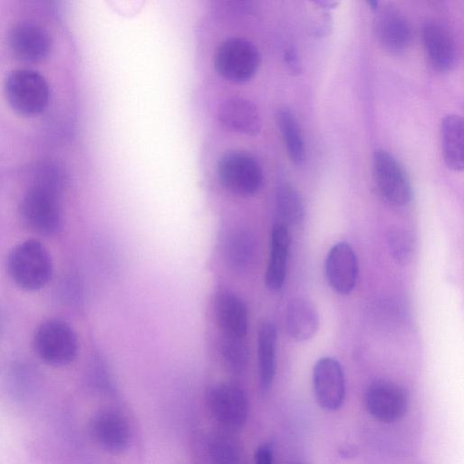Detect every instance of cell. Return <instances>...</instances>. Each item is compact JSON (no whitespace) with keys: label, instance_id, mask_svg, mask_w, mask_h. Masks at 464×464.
Segmentation results:
<instances>
[{"label":"cell","instance_id":"cell-21","mask_svg":"<svg viewBox=\"0 0 464 464\" xmlns=\"http://www.w3.org/2000/svg\"><path fill=\"white\" fill-rule=\"evenodd\" d=\"M277 331L272 322H265L257 335V362L260 385L267 390L272 385L276 369Z\"/></svg>","mask_w":464,"mask_h":464},{"label":"cell","instance_id":"cell-11","mask_svg":"<svg viewBox=\"0 0 464 464\" xmlns=\"http://www.w3.org/2000/svg\"><path fill=\"white\" fill-rule=\"evenodd\" d=\"M313 388L321 408L334 411L345 400V378L343 367L334 357L318 359L313 369Z\"/></svg>","mask_w":464,"mask_h":464},{"label":"cell","instance_id":"cell-15","mask_svg":"<svg viewBox=\"0 0 464 464\" xmlns=\"http://www.w3.org/2000/svg\"><path fill=\"white\" fill-rule=\"evenodd\" d=\"M422 43L430 64L437 71H451L457 63L458 49L449 28L436 20H430L422 27Z\"/></svg>","mask_w":464,"mask_h":464},{"label":"cell","instance_id":"cell-14","mask_svg":"<svg viewBox=\"0 0 464 464\" xmlns=\"http://www.w3.org/2000/svg\"><path fill=\"white\" fill-rule=\"evenodd\" d=\"M324 270L330 286L336 293L350 294L359 275V263L352 246L346 242L333 246L326 256Z\"/></svg>","mask_w":464,"mask_h":464},{"label":"cell","instance_id":"cell-25","mask_svg":"<svg viewBox=\"0 0 464 464\" xmlns=\"http://www.w3.org/2000/svg\"><path fill=\"white\" fill-rule=\"evenodd\" d=\"M276 211L281 224L299 225L305 217V205L299 191L288 183L277 187L275 196Z\"/></svg>","mask_w":464,"mask_h":464},{"label":"cell","instance_id":"cell-6","mask_svg":"<svg viewBox=\"0 0 464 464\" xmlns=\"http://www.w3.org/2000/svg\"><path fill=\"white\" fill-rule=\"evenodd\" d=\"M220 184L234 194L249 197L256 194L263 185V171L258 161L244 151H229L218 162Z\"/></svg>","mask_w":464,"mask_h":464},{"label":"cell","instance_id":"cell-18","mask_svg":"<svg viewBox=\"0 0 464 464\" xmlns=\"http://www.w3.org/2000/svg\"><path fill=\"white\" fill-rule=\"evenodd\" d=\"M290 242L287 227L276 223L271 231L269 259L265 276L266 285L272 291H278L284 285Z\"/></svg>","mask_w":464,"mask_h":464},{"label":"cell","instance_id":"cell-22","mask_svg":"<svg viewBox=\"0 0 464 464\" xmlns=\"http://www.w3.org/2000/svg\"><path fill=\"white\" fill-rule=\"evenodd\" d=\"M276 121L289 159L295 165L302 166L306 159V150L295 113L289 108H281L277 111Z\"/></svg>","mask_w":464,"mask_h":464},{"label":"cell","instance_id":"cell-17","mask_svg":"<svg viewBox=\"0 0 464 464\" xmlns=\"http://www.w3.org/2000/svg\"><path fill=\"white\" fill-rule=\"evenodd\" d=\"M214 314L221 334L244 338L248 330V311L244 301L229 291H220L214 298Z\"/></svg>","mask_w":464,"mask_h":464},{"label":"cell","instance_id":"cell-9","mask_svg":"<svg viewBox=\"0 0 464 464\" xmlns=\"http://www.w3.org/2000/svg\"><path fill=\"white\" fill-rule=\"evenodd\" d=\"M365 406L374 420L382 423H393L407 413L409 395L399 383L388 379H377L367 388Z\"/></svg>","mask_w":464,"mask_h":464},{"label":"cell","instance_id":"cell-16","mask_svg":"<svg viewBox=\"0 0 464 464\" xmlns=\"http://www.w3.org/2000/svg\"><path fill=\"white\" fill-rule=\"evenodd\" d=\"M217 115L220 124L231 131L256 136L262 128V120L256 106L243 97L224 99L218 107Z\"/></svg>","mask_w":464,"mask_h":464},{"label":"cell","instance_id":"cell-20","mask_svg":"<svg viewBox=\"0 0 464 464\" xmlns=\"http://www.w3.org/2000/svg\"><path fill=\"white\" fill-rule=\"evenodd\" d=\"M441 150L445 164L454 171L464 168V125L459 115L449 114L440 124Z\"/></svg>","mask_w":464,"mask_h":464},{"label":"cell","instance_id":"cell-30","mask_svg":"<svg viewBox=\"0 0 464 464\" xmlns=\"http://www.w3.org/2000/svg\"><path fill=\"white\" fill-rule=\"evenodd\" d=\"M319 5H322L324 8H333L338 3L333 2V1H317L315 2Z\"/></svg>","mask_w":464,"mask_h":464},{"label":"cell","instance_id":"cell-27","mask_svg":"<svg viewBox=\"0 0 464 464\" xmlns=\"http://www.w3.org/2000/svg\"><path fill=\"white\" fill-rule=\"evenodd\" d=\"M387 245L396 263L406 265L411 261L414 251V241L408 230L399 227L391 228L387 234Z\"/></svg>","mask_w":464,"mask_h":464},{"label":"cell","instance_id":"cell-26","mask_svg":"<svg viewBox=\"0 0 464 464\" xmlns=\"http://www.w3.org/2000/svg\"><path fill=\"white\" fill-rule=\"evenodd\" d=\"M218 352L223 362L230 371L240 373L246 368L248 350L242 338L221 334Z\"/></svg>","mask_w":464,"mask_h":464},{"label":"cell","instance_id":"cell-4","mask_svg":"<svg viewBox=\"0 0 464 464\" xmlns=\"http://www.w3.org/2000/svg\"><path fill=\"white\" fill-rule=\"evenodd\" d=\"M33 343L37 356L53 366L67 365L78 354V340L74 331L60 319L43 322L34 333Z\"/></svg>","mask_w":464,"mask_h":464},{"label":"cell","instance_id":"cell-28","mask_svg":"<svg viewBox=\"0 0 464 464\" xmlns=\"http://www.w3.org/2000/svg\"><path fill=\"white\" fill-rule=\"evenodd\" d=\"M273 448L269 444L259 446L255 453V464H273Z\"/></svg>","mask_w":464,"mask_h":464},{"label":"cell","instance_id":"cell-19","mask_svg":"<svg viewBox=\"0 0 464 464\" xmlns=\"http://www.w3.org/2000/svg\"><path fill=\"white\" fill-rule=\"evenodd\" d=\"M316 306L308 299L298 297L287 305L285 313L286 333L296 342H305L314 336L319 328Z\"/></svg>","mask_w":464,"mask_h":464},{"label":"cell","instance_id":"cell-24","mask_svg":"<svg viewBox=\"0 0 464 464\" xmlns=\"http://www.w3.org/2000/svg\"><path fill=\"white\" fill-rule=\"evenodd\" d=\"M208 460L210 464H244L245 457L239 442L231 435L215 431L205 443Z\"/></svg>","mask_w":464,"mask_h":464},{"label":"cell","instance_id":"cell-8","mask_svg":"<svg viewBox=\"0 0 464 464\" xmlns=\"http://www.w3.org/2000/svg\"><path fill=\"white\" fill-rule=\"evenodd\" d=\"M373 177L380 195L391 205L403 207L412 198V188L401 163L387 150L377 149L373 154Z\"/></svg>","mask_w":464,"mask_h":464},{"label":"cell","instance_id":"cell-31","mask_svg":"<svg viewBox=\"0 0 464 464\" xmlns=\"http://www.w3.org/2000/svg\"><path fill=\"white\" fill-rule=\"evenodd\" d=\"M367 4L373 11H377L379 9L380 3L378 1H368Z\"/></svg>","mask_w":464,"mask_h":464},{"label":"cell","instance_id":"cell-13","mask_svg":"<svg viewBox=\"0 0 464 464\" xmlns=\"http://www.w3.org/2000/svg\"><path fill=\"white\" fill-rule=\"evenodd\" d=\"M376 12L373 29L380 45L391 54L404 53L412 40L411 26L406 16L392 6Z\"/></svg>","mask_w":464,"mask_h":464},{"label":"cell","instance_id":"cell-12","mask_svg":"<svg viewBox=\"0 0 464 464\" xmlns=\"http://www.w3.org/2000/svg\"><path fill=\"white\" fill-rule=\"evenodd\" d=\"M13 54L24 63H38L45 59L52 47L49 32L41 24L22 21L13 25L8 34Z\"/></svg>","mask_w":464,"mask_h":464},{"label":"cell","instance_id":"cell-7","mask_svg":"<svg viewBox=\"0 0 464 464\" xmlns=\"http://www.w3.org/2000/svg\"><path fill=\"white\" fill-rule=\"evenodd\" d=\"M206 403L211 416L227 430H239L246 422L247 397L244 390L234 383L212 385L207 392Z\"/></svg>","mask_w":464,"mask_h":464},{"label":"cell","instance_id":"cell-29","mask_svg":"<svg viewBox=\"0 0 464 464\" xmlns=\"http://www.w3.org/2000/svg\"><path fill=\"white\" fill-rule=\"evenodd\" d=\"M285 62L289 71L293 73H299L301 72V63L295 51L288 48L285 53Z\"/></svg>","mask_w":464,"mask_h":464},{"label":"cell","instance_id":"cell-3","mask_svg":"<svg viewBox=\"0 0 464 464\" xmlns=\"http://www.w3.org/2000/svg\"><path fill=\"white\" fill-rule=\"evenodd\" d=\"M19 214L24 224L32 231L52 236L63 227L62 211L56 188L37 182L23 196Z\"/></svg>","mask_w":464,"mask_h":464},{"label":"cell","instance_id":"cell-23","mask_svg":"<svg viewBox=\"0 0 464 464\" xmlns=\"http://www.w3.org/2000/svg\"><path fill=\"white\" fill-rule=\"evenodd\" d=\"M225 258L235 271H243L251 264L255 254V241L246 229L235 228L228 233L224 244Z\"/></svg>","mask_w":464,"mask_h":464},{"label":"cell","instance_id":"cell-2","mask_svg":"<svg viewBox=\"0 0 464 464\" xmlns=\"http://www.w3.org/2000/svg\"><path fill=\"white\" fill-rule=\"evenodd\" d=\"M4 92L9 106L25 117L42 113L50 97L45 78L39 72L27 68L14 69L6 75Z\"/></svg>","mask_w":464,"mask_h":464},{"label":"cell","instance_id":"cell-1","mask_svg":"<svg viewBox=\"0 0 464 464\" xmlns=\"http://www.w3.org/2000/svg\"><path fill=\"white\" fill-rule=\"evenodd\" d=\"M6 270L20 289L33 292L44 287L53 276V261L47 248L37 239L24 240L9 252Z\"/></svg>","mask_w":464,"mask_h":464},{"label":"cell","instance_id":"cell-10","mask_svg":"<svg viewBox=\"0 0 464 464\" xmlns=\"http://www.w3.org/2000/svg\"><path fill=\"white\" fill-rule=\"evenodd\" d=\"M88 430L92 440L111 454L124 452L132 440L130 421L122 412L115 409H103L93 414Z\"/></svg>","mask_w":464,"mask_h":464},{"label":"cell","instance_id":"cell-32","mask_svg":"<svg viewBox=\"0 0 464 464\" xmlns=\"http://www.w3.org/2000/svg\"><path fill=\"white\" fill-rule=\"evenodd\" d=\"M288 464H307L304 461H300V460H295V461H291L289 462Z\"/></svg>","mask_w":464,"mask_h":464},{"label":"cell","instance_id":"cell-5","mask_svg":"<svg viewBox=\"0 0 464 464\" xmlns=\"http://www.w3.org/2000/svg\"><path fill=\"white\" fill-rule=\"evenodd\" d=\"M260 61L256 46L242 37L227 38L218 46L214 55L216 71L232 82L250 80L256 73Z\"/></svg>","mask_w":464,"mask_h":464}]
</instances>
